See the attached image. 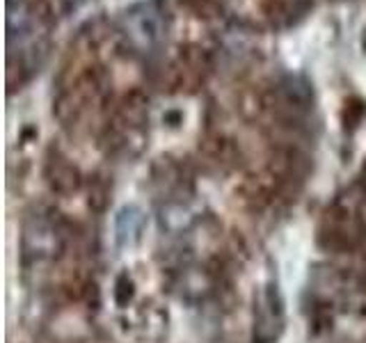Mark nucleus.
<instances>
[{"mask_svg": "<svg viewBox=\"0 0 366 343\" xmlns=\"http://www.w3.org/2000/svg\"><path fill=\"white\" fill-rule=\"evenodd\" d=\"M114 302H117L119 307H126L131 302V297H133V279H131V274L129 272H119V277L114 279Z\"/></svg>", "mask_w": 366, "mask_h": 343, "instance_id": "6", "label": "nucleus"}, {"mask_svg": "<svg viewBox=\"0 0 366 343\" xmlns=\"http://www.w3.org/2000/svg\"><path fill=\"white\" fill-rule=\"evenodd\" d=\"M69 245V224L60 213L46 211L28 215L21 234V257L23 263H44L64 254Z\"/></svg>", "mask_w": 366, "mask_h": 343, "instance_id": "1", "label": "nucleus"}, {"mask_svg": "<svg viewBox=\"0 0 366 343\" xmlns=\"http://www.w3.org/2000/svg\"><path fill=\"white\" fill-rule=\"evenodd\" d=\"M44 174H46V181H49L51 190L57 192V194H71L80 186L78 167L60 151V149H55V146L49 149Z\"/></svg>", "mask_w": 366, "mask_h": 343, "instance_id": "3", "label": "nucleus"}, {"mask_svg": "<svg viewBox=\"0 0 366 343\" xmlns=\"http://www.w3.org/2000/svg\"><path fill=\"white\" fill-rule=\"evenodd\" d=\"M110 192H112V188H110V183L103 179V177H94L89 181V206L94 211H106V206H108V202H110Z\"/></svg>", "mask_w": 366, "mask_h": 343, "instance_id": "5", "label": "nucleus"}, {"mask_svg": "<svg viewBox=\"0 0 366 343\" xmlns=\"http://www.w3.org/2000/svg\"><path fill=\"white\" fill-rule=\"evenodd\" d=\"M144 217L137 209H124L117 217V238L122 245H133L142 238Z\"/></svg>", "mask_w": 366, "mask_h": 343, "instance_id": "4", "label": "nucleus"}, {"mask_svg": "<svg viewBox=\"0 0 366 343\" xmlns=\"http://www.w3.org/2000/svg\"><path fill=\"white\" fill-rule=\"evenodd\" d=\"M284 329V302L274 284L263 286L254 309V341L274 343Z\"/></svg>", "mask_w": 366, "mask_h": 343, "instance_id": "2", "label": "nucleus"}]
</instances>
